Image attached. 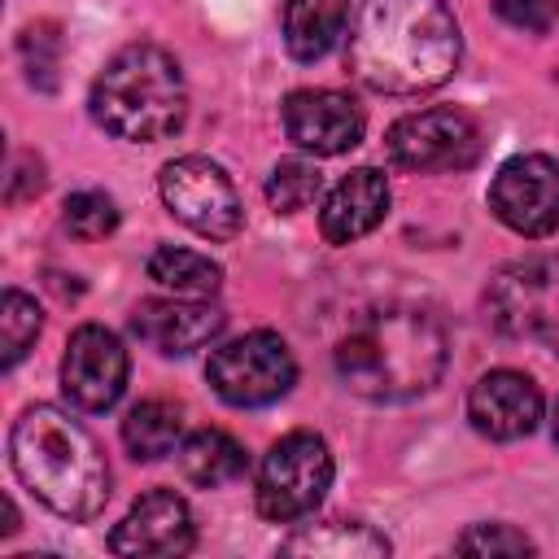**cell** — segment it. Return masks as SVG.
<instances>
[{
	"instance_id": "cell-1",
	"label": "cell",
	"mask_w": 559,
	"mask_h": 559,
	"mask_svg": "<svg viewBox=\"0 0 559 559\" xmlns=\"http://www.w3.org/2000/svg\"><path fill=\"white\" fill-rule=\"evenodd\" d=\"M459 22L445 0H362L349 26V70L380 96H419L459 66Z\"/></svg>"
},
{
	"instance_id": "cell-2",
	"label": "cell",
	"mask_w": 559,
	"mask_h": 559,
	"mask_svg": "<svg viewBox=\"0 0 559 559\" xmlns=\"http://www.w3.org/2000/svg\"><path fill=\"white\" fill-rule=\"evenodd\" d=\"M445 371V328L419 306L362 314L336 345V376L367 402H411Z\"/></svg>"
},
{
	"instance_id": "cell-3",
	"label": "cell",
	"mask_w": 559,
	"mask_h": 559,
	"mask_svg": "<svg viewBox=\"0 0 559 559\" xmlns=\"http://www.w3.org/2000/svg\"><path fill=\"white\" fill-rule=\"evenodd\" d=\"M17 480L57 515L92 520L109 502V463L96 437L57 406H31L9 432Z\"/></svg>"
},
{
	"instance_id": "cell-4",
	"label": "cell",
	"mask_w": 559,
	"mask_h": 559,
	"mask_svg": "<svg viewBox=\"0 0 559 559\" xmlns=\"http://www.w3.org/2000/svg\"><path fill=\"white\" fill-rule=\"evenodd\" d=\"M92 118L118 140L153 144L183 127L188 87L179 61L157 44H127L92 83Z\"/></svg>"
},
{
	"instance_id": "cell-5",
	"label": "cell",
	"mask_w": 559,
	"mask_h": 559,
	"mask_svg": "<svg viewBox=\"0 0 559 559\" xmlns=\"http://www.w3.org/2000/svg\"><path fill=\"white\" fill-rule=\"evenodd\" d=\"M485 310L502 336L559 354V258L528 253L507 262L489 280Z\"/></svg>"
},
{
	"instance_id": "cell-6",
	"label": "cell",
	"mask_w": 559,
	"mask_h": 559,
	"mask_svg": "<svg viewBox=\"0 0 559 559\" xmlns=\"http://www.w3.org/2000/svg\"><path fill=\"white\" fill-rule=\"evenodd\" d=\"M332 450L319 432H288L280 437L266 454H262V467H258V511L266 520H301L310 515L328 485H332Z\"/></svg>"
},
{
	"instance_id": "cell-7",
	"label": "cell",
	"mask_w": 559,
	"mask_h": 559,
	"mask_svg": "<svg viewBox=\"0 0 559 559\" xmlns=\"http://www.w3.org/2000/svg\"><path fill=\"white\" fill-rule=\"evenodd\" d=\"M205 376L214 384V393L231 406H266L280 402L293 380H297V362L288 354V345L275 332H245L227 345H218L205 362Z\"/></svg>"
},
{
	"instance_id": "cell-8",
	"label": "cell",
	"mask_w": 559,
	"mask_h": 559,
	"mask_svg": "<svg viewBox=\"0 0 559 559\" xmlns=\"http://www.w3.org/2000/svg\"><path fill=\"white\" fill-rule=\"evenodd\" d=\"M389 157L402 170L415 175H450V170H467L480 157V127L472 114L463 109H419L406 114L389 127L384 135Z\"/></svg>"
},
{
	"instance_id": "cell-9",
	"label": "cell",
	"mask_w": 559,
	"mask_h": 559,
	"mask_svg": "<svg viewBox=\"0 0 559 559\" xmlns=\"http://www.w3.org/2000/svg\"><path fill=\"white\" fill-rule=\"evenodd\" d=\"M162 201L166 210L205 240H231L240 231V197L227 179V170L201 153L175 157L162 166Z\"/></svg>"
},
{
	"instance_id": "cell-10",
	"label": "cell",
	"mask_w": 559,
	"mask_h": 559,
	"mask_svg": "<svg viewBox=\"0 0 559 559\" xmlns=\"http://www.w3.org/2000/svg\"><path fill=\"white\" fill-rule=\"evenodd\" d=\"M489 210L515 236H550L559 227V166L546 153L507 157L489 183Z\"/></svg>"
},
{
	"instance_id": "cell-11",
	"label": "cell",
	"mask_w": 559,
	"mask_h": 559,
	"mask_svg": "<svg viewBox=\"0 0 559 559\" xmlns=\"http://www.w3.org/2000/svg\"><path fill=\"white\" fill-rule=\"evenodd\" d=\"M131 362L122 341L100 328V323H83L70 341H66V358H61V393L70 397L74 411L83 415H100L109 411L122 389H127Z\"/></svg>"
},
{
	"instance_id": "cell-12",
	"label": "cell",
	"mask_w": 559,
	"mask_h": 559,
	"mask_svg": "<svg viewBox=\"0 0 559 559\" xmlns=\"http://www.w3.org/2000/svg\"><path fill=\"white\" fill-rule=\"evenodd\" d=\"M280 118H284V135L301 153H314V157H336V153L354 148L367 131L362 109L345 92H332V87L288 92Z\"/></svg>"
},
{
	"instance_id": "cell-13",
	"label": "cell",
	"mask_w": 559,
	"mask_h": 559,
	"mask_svg": "<svg viewBox=\"0 0 559 559\" xmlns=\"http://www.w3.org/2000/svg\"><path fill=\"white\" fill-rule=\"evenodd\" d=\"M197 542V528H192V511L179 493L170 489H148L131 502V511L114 524L109 533V550L114 555H127V559H144V555H188Z\"/></svg>"
},
{
	"instance_id": "cell-14",
	"label": "cell",
	"mask_w": 559,
	"mask_h": 559,
	"mask_svg": "<svg viewBox=\"0 0 559 559\" xmlns=\"http://www.w3.org/2000/svg\"><path fill=\"white\" fill-rule=\"evenodd\" d=\"M227 314L210 301V297H153L140 301V310L131 314V332L166 354V358H183L192 349H205L223 336Z\"/></svg>"
},
{
	"instance_id": "cell-15",
	"label": "cell",
	"mask_w": 559,
	"mask_h": 559,
	"mask_svg": "<svg viewBox=\"0 0 559 559\" xmlns=\"http://www.w3.org/2000/svg\"><path fill=\"white\" fill-rule=\"evenodd\" d=\"M467 419L489 441L528 437L542 419V393L524 371H511V367L485 371L467 393Z\"/></svg>"
},
{
	"instance_id": "cell-16",
	"label": "cell",
	"mask_w": 559,
	"mask_h": 559,
	"mask_svg": "<svg viewBox=\"0 0 559 559\" xmlns=\"http://www.w3.org/2000/svg\"><path fill=\"white\" fill-rule=\"evenodd\" d=\"M384 214H389V179L371 166H358L323 197L319 231L328 245H349V240L376 231Z\"/></svg>"
},
{
	"instance_id": "cell-17",
	"label": "cell",
	"mask_w": 559,
	"mask_h": 559,
	"mask_svg": "<svg viewBox=\"0 0 559 559\" xmlns=\"http://www.w3.org/2000/svg\"><path fill=\"white\" fill-rule=\"evenodd\" d=\"M349 26V0H284V48L297 61L328 57Z\"/></svg>"
},
{
	"instance_id": "cell-18",
	"label": "cell",
	"mask_w": 559,
	"mask_h": 559,
	"mask_svg": "<svg viewBox=\"0 0 559 559\" xmlns=\"http://www.w3.org/2000/svg\"><path fill=\"white\" fill-rule=\"evenodd\" d=\"M284 555H310V559H380L389 555V537L358 520H328L306 524L293 537L280 542Z\"/></svg>"
},
{
	"instance_id": "cell-19",
	"label": "cell",
	"mask_w": 559,
	"mask_h": 559,
	"mask_svg": "<svg viewBox=\"0 0 559 559\" xmlns=\"http://www.w3.org/2000/svg\"><path fill=\"white\" fill-rule=\"evenodd\" d=\"M179 459V472L183 480L201 485V489H218V485H231L240 472H245V450L231 432L223 428H201L192 437H183V445L175 450Z\"/></svg>"
},
{
	"instance_id": "cell-20",
	"label": "cell",
	"mask_w": 559,
	"mask_h": 559,
	"mask_svg": "<svg viewBox=\"0 0 559 559\" xmlns=\"http://www.w3.org/2000/svg\"><path fill=\"white\" fill-rule=\"evenodd\" d=\"M144 271H148L153 284H162L175 297H214L218 284H223L218 262H210L197 249H179V245H157L148 253Z\"/></svg>"
},
{
	"instance_id": "cell-21",
	"label": "cell",
	"mask_w": 559,
	"mask_h": 559,
	"mask_svg": "<svg viewBox=\"0 0 559 559\" xmlns=\"http://www.w3.org/2000/svg\"><path fill=\"white\" fill-rule=\"evenodd\" d=\"M179 432H183V415L175 402H162V397H148L140 406L127 411L122 419V441L135 459H162L179 445Z\"/></svg>"
},
{
	"instance_id": "cell-22",
	"label": "cell",
	"mask_w": 559,
	"mask_h": 559,
	"mask_svg": "<svg viewBox=\"0 0 559 559\" xmlns=\"http://www.w3.org/2000/svg\"><path fill=\"white\" fill-rule=\"evenodd\" d=\"M319 192H323V175H319V166L306 162V157H284V162H275V170H271V179H266V201H271L275 214H297V210H306Z\"/></svg>"
},
{
	"instance_id": "cell-23",
	"label": "cell",
	"mask_w": 559,
	"mask_h": 559,
	"mask_svg": "<svg viewBox=\"0 0 559 559\" xmlns=\"http://www.w3.org/2000/svg\"><path fill=\"white\" fill-rule=\"evenodd\" d=\"M39 323H44L39 306H35L26 293L4 288V297H0V349H4V354H0V362H4V371H9V367H17V362H22V354L35 345Z\"/></svg>"
},
{
	"instance_id": "cell-24",
	"label": "cell",
	"mask_w": 559,
	"mask_h": 559,
	"mask_svg": "<svg viewBox=\"0 0 559 559\" xmlns=\"http://www.w3.org/2000/svg\"><path fill=\"white\" fill-rule=\"evenodd\" d=\"M66 231L79 236V240H100L118 227V205L96 192V188H83V192H70L66 197Z\"/></svg>"
},
{
	"instance_id": "cell-25",
	"label": "cell",
	"mask_w": 559,
	"mask_h": 559,
	"mask_svg": "<svg viewBox=\"0 0 559 559\" xmlns=\"http://www.w3.org/2000/svg\"><path fill=\"white\" fill-rule=\"evenodd\" d=\"M17 48H22L26 79H31L39 92H52V87H57V66H61V35H57V26H52V22L26 26Z\"/></svg>"
},
{
	"instance_id": "cell-26",
	"label": "cell",
	"mask_w": 559,
	"mask_h": 559,
	"mask_svg": "<svg viewBox=\"0 0 559 559\" xmlns=\"http://www.w3.org/2000/svg\"><path fill=\"white\" fill-rule=\"evenodd\" d=\"M454 550H463V555H533V542L511 524H472L467 533H459Z\"/></svg>"
},
{
	"instance_id": "cell-27",
	"label": "cell",
	"mask_w": 559,
	"mask_h": 559,
	"mask_svg": "<svg viewBox=\"0 0 559 559\" xmlns=\"http://www.w3.org/2000/svg\"><path fill=\"white\" fill-rule=\"evenodd\" d=\"M493 13L524 35H546L559 17V0H493Z\"/></svg>"
},
{
	"instance_id": "cell-28",
	"label": "cell",
	"mask_w": 559,
	"mask_h": 559,
	"mask_svg": "<svg viewBox=\"0 0 559 559\" xmlns=\"http://www.w3.org/2000/svg\"><path fill=\"white\" fill-rule=\"evenodd\" d=\"M555 441H559V411H555Z\"/></svg>"
}]
</instances>
